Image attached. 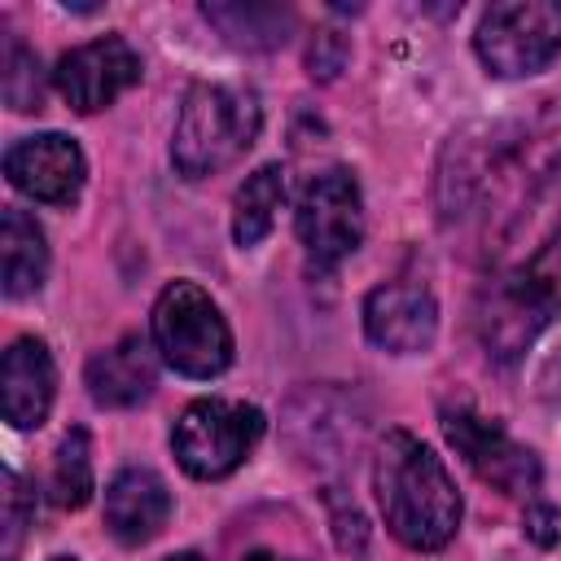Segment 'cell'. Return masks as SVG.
I'll return each instance as SVG.
<instances>
[{"label":"cell","instance_id":"6da1fadb","mask_svg":"<svg viewBox=\"0 0 561 561\" xmlns=\"http://www.w3.org/2000/svg\"><path fill=\"white\" fill-rule=\"evenodd\" d=\"M373 491L390 535L416 552H438L460 530V491L447 465L408 430H386L373 456Z\"/></svg>","mask_w":561,"mask_h":561},{"label":"cell","instance_id":"7a4b0ae2","mask_svg":"<svg viewBox=\"0 0 561 561\" xmlns=\"http://www.w3.org/2000/svg\"><path fill=\"white\" fill-rule=\"evenodd\" d=\"M259 127L263 110L250 88L197 83L188 88L171 131V162L184 180H206L245 158V149L259 140Z\"/></svg>","mask_w":561,"mask_h":561},{"label":"cell","instance_id":"3957f363","mask_svg":"<svg viewBox=\"0 0 561 561\" xmlns=\"http://www.w3.org/2000/svg\"><path fill=\"white\" fill-rule=\"evenodd\" d=\"M561 311V224L513 272L491 280L478 302V333L495 359H517Z\"/></svg>","mask_w":561,"mask_h":561},{"label":"cell","instance_id":"277c9868","mask_svg":"<svg viewBox=\"0 0 561 561\" xmlns=\"http://www.w3.org/2000/svg\"><path fill=\"white\" fill-rule=\"evenodd\" d=\"M149 342L167 368L210 381L232 364V329L197 280H171L149 311Z\"/></svg>","mask_w":561,"mask_h":561},{"label":"cell","instance_id":"5b68a950","mask_svg":"<svg viewBox=\"0 0 561 561\" xmlns=\"http://www.w3.org/2000/svg\"><path fill=\"white\" fill-rule=\"evenodd\" d=\"M263 438V412L241 399H197L171 430V451L188 478L215 482L245 465Z\"/></svg>","mask_w":561,"mask_h":561},{"label":"cell","instance_id":"8992f818","mask_svg":"<svg viewBox=\"0 0 561 561\" xmlns=\"http://www.w3.org/2000/svg\"><path fill=\"white\" fill-rule=\"evenodd\" d=\"M473 53L495 79H526L561 53V4L504 0L491 4L473 31Z\"/></svg>","mask_w":561,"mask_h":561},{"label":"cell","instance_id":"52a82bcc","mask_svg":"<svg viewBox=\"0 0 561 561\" xmlns=\"http://www.w3.org/2000/svg\"><path fill=\"white\" fill-rule=\"evenodd\" d=\"M294 228L298 241L307 250V259L320 272H333L342 259H351L364 241V197H359V180L346 167H329L320 175L307 180V188L298 193V210H294Z\"/></svg>","mask_w":561,"mask_h":561},{"label":"cell","instance_id":"ba28073f","mask_svg":"<svg viewBox=\"0 0 561 561\" xmlns=\"http://www.w3.org/2000/svg\"><path fill=\"white\" fill-rule=\"evenodd\" d=\"M443 434L460 451V460L504 495H535L539 491V456L522 447L500 421L473 408H443Z\"/></svg>","mask_w":561,"mask_h":561},{"label":"cell","instance_id":"9c48e42d","mask_svg":"<svg viewBox=\"0 0 561 561\" xmlns=\"http://www.w3.org/2000/svg\"><path fill=\"white\" fill-rule=\"evenodd\" d=\"M140 70H145L140 53L123 35H101V39H88V44L70 48L53 70V83H57V92L70 110L96 114V110L114 105L127 88H136Z\"/></svg>","mask_w":561,"mask_h":561},{"label":"cell","instance_id":"30bf717a","mask_svg":"<svg viewBox=\"0 0 561 561\" xmlns=\"http://www.w3.org/2000/svg\"><path fill=\"white\" fill-rule=\"evenodd\" d=\"M4 175L18 193L48 202V206H70L88 180V162L83 149L61 136V131H39V136H22L9 145L4 153Z\"/></svg>","mask_w":561,"mask_h":561},{"label":"cell","instance_id":"8fae6325","mask_svg":"<svg viewBox=\"0 0 561 561\" xmlns=\"http://www.w3.org/2000/svg\"><path fill=\"white\" fill-rule=\"evenodd\" d=\"M364 333L390 355H421L438 337V302L425 285L386 280L364 298Z\"/></svg>","mask_w":561,"mask_h":561},{"label":"cell","instance_id":"7c38bea8","mask_svg":"<svg viewBox=\"0 0 561 561\" xmlns=\"http://www.w3.org/2000/svg\"><path fill=\"white\" fill-rule=\"evenodd\" d=\"M53 394H57V368H53L48 346L39 337L9 342L4 364H0V408H4V421L13 430L44 425V416L53 408Z\"/></svg>","mask_w":561,"mask_h":561},{"label":"cell","instance_id":"4fadbf2b","mask_svg":"<svg viewBox=\"0 0 561 561\" xmlns=\"http://www.w3.org/2000/svg\"><path fill=\"white\" fill-rule=\"evenodd\" d=\"M171 517V491L153 469H118L105 486V526L118 543L140 548L149 543Z\"/></svg>","mask_w":561,"mask_h":561},{"label":"cell","instance_id":"5bb4252c","mask_svg":"<svg viewBox=\"0 0 561 561\" xmlns=\"http://www.w3.org/2000/svg\"><path fill=\"white\" fill-rule=\"evenodd\" d=\"M88 394L101 403V408H136L140 399L153 394L158 386V355H153V342H145L140 333H127L118 337L114 346L96 351L88 359Z\"/></svg>","mask_w":561,"mask_h":561},{"label":"cell","instance_id":"9a60e30c","mask_svg":"<svg viewBox=\"0 0 561 561\" xmlns=\"http://www.w3.org/2000/svg\"><path fill=\"white\" fill-rule=\"evenodd\" d=\"M0 276H4V294L9 298H26L44 285L48 276V245H44V228L9 206L0 219Z\"/></svg>","mask_w":561,"mask_h":561},{"label":"cell","instance_id":"2e32d148","mask_svg":"<svg viewBox=\"0 0 561 561\" xmlns=\"http://www.w3.org/2000/svg\"><path fill=\"white\" fill-rule=\"evenodd\" d=\"M285 202V167L280 162H267L259 171H250L232 197V241L241 250L259 245L272 224H276V210Z\"/></svg>","mask_w":561,"mask_h":561},{"label":"cell","instance_id":"e0dca14e","mask_svg":"<svg viewBox=\"0 0 561 561\" xmlns=\"http://www.w3.org/2000/svg\"><path fill=\"white\" fill-rule=\"evenodd\" d=\"M202 18L237 48H280L294 31V9L280 4H202Z\"/></svg>","mask_w":561,"mask_h":561},{"label":"cell","instance_id":"ac0fdd59","mask_svg":"<svg viewBox=\"0 0 561 561\" xmlns=\"http://www.w3.org/2000/svg\"><path fill=\"white\" fill-rule=\"evenodd\" d=\"M48 486H53V504H61V508H83L92 500V443H88V430H70L57 443Z\"/></svg>","mask_w":561,"mask_h":561},{"label":"cell","instance_id":"d6986e66","mask_svg":"<svg viewBox=\"0 0 561 561\" xmlns=\"http://www.w3.org/2000/svg\"><path fill=\"white\" fill-rule=\"evenodd\" d=\"M4 101L9 110L26 114V110H44V79H39V57L9 35L4 39Z\"/></svg>","mask_w":561,"mask_h":561},{"label":"cell","instance_id":"ffe728a7","mask_svg":"<svg viewBox=\"0 0 561 561\" xmlns=\"http://www.w3.org/2000/svg\"><path fill=\"white\" fill-rule=\"evenodd\" d=\"M22 530H26V486L13 469H4V561H18Z\"/></svg>","mask_w":561,"mask_h":561},{"label":"cell","instance_id":"44dd1931","mask_svg":"<svg viewBox=\"0 0 561 561\" xmlns=\"http://www.w3.org/2000/svg\"><path fill=\"white\" fill-rule=\"evenodd\" d=\"M342 61H346V39H342L337 31H320V35H316V44H311V57H307L311 75L333 79V75L342 70Z\"/></svg>","mask_w":561,"mask_h":561},{"label":"cell","instance_id":"7402d4cb","mask_svg":"<svg viewBox=\"0 0 561 561\" xmlns=\"http://www.w3.org/2000/svg\"><path fill=\"white\" fill-rule=\"evenodd\" d=\"M526 535L539 543V548H552L561 539V513L552 504H530L526 508Z\"/></svg>","mask_w":561,"mask_h":561},{"label":"cell","instance_id":"603a6c76","mask_svg":"<svg viewBox=\"0 0 561 561\" xmlns=\"http://www.w3.org/2000/svg\"><path fill=\"white\" fill-rule=\"evenodd\" d=\"M245 561H285V557H276V552H250Z\"/></svg>","mask_w":561,"mask_h":561},{"label":"cell","instance_id":"cb8c5ba5","mask_svg":"<svg viewBox=\"0 0 561 561\" xmlns=\"http://www.w3.org/2000/svg\"><path fill=\"white\" fill-rule=\"evenodd\" d=\"M167 561H202L197 552H175V557H167Z\"/></svg>","mask_w":561,"mask_h":561},{"label":"cell","instance_id":"d4e9b609","mask_svg":"<svg viewBox=\"0 0 561 561\" xmlns=\"http://www.w3.org/2000/svg\"><path fill=\"white\" fill-rule=\"evenodd\" d=\"M53 561H79V557H53Z\"/></svg>","mask_w":561,"mask_h":561}]
</instances>
